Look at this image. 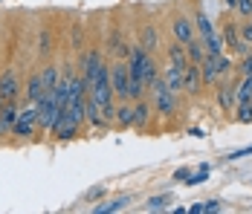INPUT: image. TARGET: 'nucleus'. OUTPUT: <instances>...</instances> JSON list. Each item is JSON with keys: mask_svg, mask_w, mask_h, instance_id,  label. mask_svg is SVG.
<instances>
[{"mask_svg": "<svg viewBox=\"0 0 252 214\" xmlns=\"http://www.w3.org/2000/svg\"><path fill=\"white\" fill-rule=\"evenodd\" d=\"M148 93H151V107H154V113H157V116H162V119H171L177 110H180L177 93L165 87L162 75H157V81L148 87Z\"/></svg>", "mask_w": 252, "mask_h": 214, "instance_id": "f03ea898", "label": "nucleus"}, {"mask_svg": "<svg viewBox=\"0 0 252 214\" xmlns=\"http://www.w3.org/2000/svg\"><path fill=\"white\" fill-rule=\"evenodd\" d=\"M139 47L148 49V52H154V49L159 47V29H157L154 24L142 26V32H139Z\"/></svg>", "mask_w": 252, "mask_h": 214, "instance_id": "a211bd4d", "label": "nucleus"}, {"mask_svg": "<svg viewBox=\"0 0 252 214\" xmlns=\"http://www.w3.org/2000/svg\"><path fill=\"white\" fill-rule=\"evenodd\" d=\"M186 55H189V64H200L203 55H206V47H203L200 38H191V41L186 44Z\"/></svg>", "mask_w": 252, "mask_h": 214, "instance_id": "5701e85b", "label": "nucleus"}, {"mask_svg": "<svg viewBox=\"0 0 252 214\" xmlns=\"http://www.w3.org/2000/svg\"><path fill=\"white\" fill-rule=\"evenodd\" d=\"M78 127H81V124L70 119V113H67V107H64V110H61V116H58V124H55V130H52V133H55L58 139H73V136L78 133Z\"/></svg>", "mask_w": 252, "mask_h": 214, "instance_id": "f8f14e48", "label": "nucleus"}, {"mask_svg": "<svg viewBox=\"0 0 252 214\" xmlns=\"http://www.w3.org/2000/svg\"><path fill=\"white\" fill-rule=\"evenodd\" d=\"M0 107H3V98H0Z\"/></svg>", "mask_w": 252, "mask_h": 214, "instance_id": "a19ab883", "label": "nucleus"}, {"mask_svg": "<svg viewBox=\"0 0 252 214\" xmlns=\"http://www.w3.org/2000/svg\"><path fill=\"white\" fill-rule=\"evenodd\" d=\"M162 81H165V87H168V90H174V93H183V67H174V64H168V67L162 70Z\"/></svg>", "mask_w": 252, "mask_h": 214, "instance_id": "dca6fc26", "label": "nucleus"}, {"mask_svg": "<svg viewBox=\"0 0 252 214\" xmlns=\"http://www.w3.org/2000/svg\"><path fill=\"white\" fill-rule=\"evenodd\" d=\"M238 35H241V41H247V44L252 47V18H244V21H241Z\"/></svg>", "mask_w": 252, "mask_h": 214, "instance_id": "c85d7f7f", "label": "nucleus"}, {"mask_svg": "<svg viewBox=\"0 0 252 214\" xmlns=\"http://www.w3.org/2000/svg\"><path fill=\"white\" fill-rule=\"evenodd\" d=\"M215 87H218V107L223 110V113H232L235 107H238V98H235V84L226 81V78H218L215 81Z\"/></svg>", "mask_w": 252, "mask_h": 214, "instance_id": "6e6552de", "label": "nucleus"}, {"mask_svg": "<svg viewBox=\"0 0 252 214\" xmlns=\"http://www.w3.org/2000/svg\"><path fill=\"white\" fill-rule=\"evenodd\" d=\"M125 64H127V75H130V81H139L145 90L151 87L154 81H157V75H159L157 61L151 58V52H148V49L139 47V41H136V44H130V52H127Z\"/></svg>", "mask_w": 252, "mask_h": 214, "instance_id": "f257e3e1", "label": "nucleus"}, {"mask_svg": "<svg viewBox=\"0 0 252 214\" xmlns=\"http://www.w3.org/2000/svg\"><path fill=\"white\" fill-rule=\"evenodd\" d=\"M223 6H226V9H232V12H235V6H238V0H223Z\"/></svg>", "mask_w": 252, "mask_h": 214, "instance_id": "58836bf2", "label": "nucleus"}, {"mask_svg": "<svg viewBox=\"0 0 252 214\" xmlns=\"http://www.w3.org/2000/svg\"><path fill=\"white\" fill-rule=\"evenodd\" d=\"M220 41H223V49H229L235 58H241V55L252 52L250 44L241 41V35H238V24H232V21H226V24L220 26Z\"/></svg>", "mask_w": 252, "mask_h": 214, "instance_id": "39448f33", "label": "nucleus"}, {"mask_svg": "<svg viewBox=\"0 0 252 214\" xmlns=\"http://www.w3.org/2000/svg\"><path fill=\"white\" fill-rule=\"evenodd\" d=\"M235 110H238V113H235V119L241 122V124H250V122H252V101H244V104H238Z\"/></svg>", "mask_w": 252, "mask_h": 214, "instance_id": "bb28decb", "label": "nucleus"}, {"mask_svg": "<svg viewBox=\"0 0 252 214\" xmlns=\"http://www.w3.org/2000/svg\"><path fill=\"white\" fill-rule=\"evenodd\" d=\"M3 136H6V130H3V124H0V139H3Z\"/></svg>", "mask_w": 252, "mask_h": 214, "instance_id": "ea45409f", "label": "nucleus"}, {"mask_svg": "<svg viewBox=\"0 0 252 214\" xmlns=\"http://www.w3.org/2000/svg\"><path fill=\"white\" fill-rule=\"evenodd\" d=\"M241 72H244V75H252V52L241 55Z\"/></svg>", "mask_w": 252, "mask_h": 214, "instance_id": "473e14b6", "label": "nucleus"}, {"mask_svg": "<svg viewBox=\"0 0 252 214\" xmlns=\"http://www.w3.org/2000/svg\"><path fill=\"white\" fill-rule=\"evenodd\" d=\"M18 113H21V104L18 101H3V107H0V124H3L6 133H12V124L18 119Z\"/></svg>", "mask_w": 252, "mask_h": 214, "instance_id": "2eb2a0df", "label": "nucleus"}, {"mask_svg": "<svg viewBox=\"0 0 252 214\" xmlns=\"http://www.w3.org/2000/svg\"><path fill=\"white\" fill-rule=\"evenodd\" d=\"M171 35H174L177 44H189L191 38H197V29H194V18H189L186 12L174 15V21H171Z\"/></svg>", "mask_w": 252, "mask_h": 214, "instance_id": "423d86ee", "label": "nucleus"}, {"mask_svg": "<svg viewBox=\"0 0 252 214\" xmlns=\"http://www.w3.org/2000/svg\"><path fill=\"white\" fill-rule=\"evenodd\" d=\"M194 29H197V38L200 41H206V38H212L215 32H218V26H215V21L206 15V12H197L194 15Z\"/></svg>", "mask_w": 252, "mask_h": 214, "instance_id": "f3484780", "label": "nucleus"}, {"mask_svg": "<svg viewBox=\"0 0 252 214\" xmlns=\"http://www.w3.org/2000/svg\"><path fill=\"white\" fill-rule=\"evenodd\" d=\"M235 12L241 15V21H244V18H252V0H238Z\"/></svg>", "mask_w": 252, "mask_h": 214, "instance_id": "2f4dec72", "label": "nucleus"}, {"mask_svg": "<svg viewBox=\"0 0 252 214\" xmlns=\"http://www.w3.org/2000/svg\"><path fill=\"white\" fill-rule=\"evenodd\" d=\"M41 95H44V81H41V70H38V72H32L29 81H26V98L35 104Z\"/></svg>", "mask_w": 252, "mask_h": 214, "instance_id": "aec40b11", "label": "nucleus"}, {"mask_svg": "<svg viewBox=\"0 0 252 214\" xmlns=\"http://www.w3.org/2000/svg\"><path fill=\"white\" fill-rule=\"evenodd\" d=\"M189 212H191V214H206V209H203V203H197V206H191Z\"/></svg>", "mask_w": 252, "mask_h": 214, "instance_id": "4c0bfd02", "label": "nucleus"}, {"mask_svg": "<svg viewBox=\"0 0 252 214\" xmlns=\"http://www.w3.org/2000/svg\"><path fill=\"white\" fill-rule=\"evenodd\" d=\"M113 122H116L119 127H130V122H133V101L122 98V101H119V107L113 110Z\"/></svg>", "mask_w": 252, "mask_h": 214, "instance_id": "6ab92c4d", "label": "nucleus"}, {"mask_svg": "<svg viewBox=\"0 0 252 214\" xmlns=\"http://www.w3.org/2000/svg\"><path fill=\"white\" fill-rule=\"evenodd\" d=\"M209 171H212L209 165H200V171H197V174H191V177L186 180V185H197V183H203V180L209 177Z\"/></svg>", "mask_w": 252, "mask_h": 214, "instance_id": "7c9ffc66", "label": "nucleus"}, {"mask_svg": "<svg viewBox=\"0 0 252 214\" xmlns=\"http://www.w3.org/2000/svg\"><path fill=\"white\" fill-rule=\"evenodd\" d=\"M165 55H168V64H174V67H186L189 64V55H186V44H168L165 49Z\"/></svg>", "mask_w": 252, "mask_h": 214, "instance_id": "412c9836", "label": "nucleus"}, {"mask_svg": "<svg viewBox=\"0 0 252 214\" xmlns=\"http://www.w3.org/2000/svg\"><path fill=\"white\" fill-rule=\"evenodd\" d=\"M203 209H206V212H220V200H206Z\"/></svg>", "mask_w": 252, "mask_h": 214, "instance_id": "f704fd0d", "label": "nucleus"}, {"mask_svg": "<svg viewBox=\"0 0 252 214\" xmlns=\"http://www.w3.org/2000/svg\"><path fill=\"white\" fill-rule=\"evenodd\" d=\"M99 64H101V55H99V49H87L84 52V58H81V78L90 84V78H93V72L99 70Z\"/></svg>", "mask_w": 252, "mask_h": 214, "instance_id": "4468645a", "label": "nucleus"}, {"mask_svg": "<svg viewBox=\"0 0 252 214\" xmlns=\"http://www.w3.org/2000/svg\"><path fill=\"white\" fill-rule=\"evenodd\" d=\"M151 101H145V98H136L133 101V122H130V127H136V130H145L148 124H151Z\"/></svg>", "mask_w": 252, "mask_h": 214, "instance_id": "9b49d317", "label": "nucleus"}, {"mask_svg": "<svg viewBox=\"0 0 252 214\" xmlns=\"http://www.w3.org/2000/svg\"><path fill=\"white\" fill-rule=\"evenodd\" d=\"M235 98H238V104L252 101V75H244V81L235 87Z\"/></svg>", "mask_w": 252, "mask_h": 214, "instance_id": "393cba45", "label": "nucleus"}, {"mask_svg": "<svg viewBox=\"0 0 252 214\" xmlns=\"http://www.w3.org/2000/svg\"><path fill=\"white\" fill-rule=\"evenodd\" d=\"M168 203H171V197H168V194H162V197H151L145 209H148V212H159V209H165Z\"/></svg>", "mask_w": 252, "mask_h": 214, "instance_id": "c756f323", "label": "nucleus"}, {"mask_svg": "<svg viewBox=\"0 0 252 214\" xmlns=\"http://www.w3.org/2000/svg\"><path fill=\"white\" fill-rule=\"evenodd\" d=\"M232 67H235V61L229 58L226 52H220L218 55V72H220V78H226L229 72H232Z\"/></svg>", "mask_w": 252, "mask_h": 214, "instance_id": "cd10ccee", "label": "nucleus"}, {"mask_svg": "<svg viewBox=\"0 0 252 214\" xmlns=\"http://www.w3.org/2000/svg\"><path fill=\"white\" fill-rule=\"evenodd\" d=\"M250 153H252V145H247V148H241V151H232L229 159H241V156H250Z\"/></svg>", "mask_w": 252, "mask_h": 214, "instance_id": "72a5a7b5", "label": "nucleus"}, {"mask_svg": "<svg viewBox=\"0 0 252 214\" xmlns=\"http://www.w3.org/2000/svg\"><path fill=\"white\" fill-rule=\"evenodd\" d=\"M41 49H50V32H41Z\"/></svg>", "mask_w": 252, "mask_h": 214, "instance_id": "e433bc0d", "label": "nucleus"}, {"mask_svg": "<svg viewBox=\"0 0 252 214\" xmlns=\"http://www.w3.org/2000/svg\"><path fill=\"white\" fill-rule=\"evenodd\" d=\"M127 81H130L127 64H113V67H110V87H113V95H116L119 101L127 98Z\"/></svg>", "mask_w": 252, "mask_h": 214, "instance_id": "9d476101", "label": "nucleus"}, {"mask_svg": "<svg viewBox=\"0 0 252 214\" xmlns=\"http://www.w3.org/2000/svg\"><path fill=\"white\" fill-rule=\"evenodd\" d=\"M58 78H61V70H58V64H47V67L41 70V81H44V93H50L52 87L58 84Z\"/></svg>", "mask_w": 252, "mask_h": 214, "instance_id": "4be33fe9", "label": "nucleus"}, {"mask_svg": "<svg viewBox=\"0 0 252 214\" xmlns=\"http://www.w3.org/2000/svg\"><path fill=\"white\" fill-rule=\"evenodd\" d=\"M127 203H130V197H116V200H107V203H99L93 212L96 214H110V212H122Z\"/></svg>", "mask_w": 252, "mask_h": 214, "instance_id": "b1692460", "label": "nucleus"}, {"mask_svg": "<svg viewBox=\"0 0 252 214\" xmlns=\"http://www.w3.org/2000/svg\"><path fill=\"white\" fill-rule=\"evenodd\" d=\"M200 90H203L200 64H186V67H183V93L200 95Z\"/></svg>", "mask_w": 252, "mask_h": 214, "instance_id": "1a4fd4ad", "label": "nucleus"}, {"mask_svg": "<svg viewBox=\"0 0 252 214\" xmlns=\"http://www.w3.org/2000/svg\"><path fill=\"white\" fill-rule=\"evenodd\" d=\"M200 75H203V87H215V81L220 78V72H218V55H203Z\"/></svg>", "mask_w": 252, "mask_h": 214, "instance_id": "ddd939ff", "label": "nucleus"}, {"mask_svg": "<svg viewBox=\"0 0 252 214\" xmlns=\"http://www.w3.org/2000/svg\"><path fill=\"white\" fill-rule=\"evenodd\" d=\"M41 127H38V104H26L21 107V113H18V119L12 124V133L18 136V139H29V136H35Z\"/></svg>", "mask_w": 252, "mask_h": 214, "instance_id": "20e7f679", "label": "nucleus"}, {"mask_svg": "<svg viewBox=\"0 0 252 214\" xmlns=\"http://www.w3.org/2000/svg\"><path fill=\"white\" fill-rule=\"evenodd\" d=\"M189 177H191V174H189V168H180V171L174 174V180H177V183H186Z\"/></svg>", "mask_w": 252, "mask_h": 214, "instance_id": "c9c22d12", "label": "nucleus"}, {"mask_svg": "<svg viewBox=\"0 0 252 214\" xmlns=\"http://www.w3.org/2000/svg\"><path fill=\"white\" fill-rule=\"evenodd\" d=\"M35 104H38V127H41L44 133H52V130H55V124H58V116H61V110H64V107L55 101L52 90H50V93H44L38 101H35Z\"/></svg>", "mask_w": 252, "mask_h": 214, "instance_id": "7ed1b4c3", "label": "nucleus"}, {"mask_svg": "<svg viewBox=\"0 0 252 214\" xmlns=\"http://www.w3.org/2000/svg\"><path fill=\"white\" fill-rule=\"evenodd\" d=\"M21 95V78L15 70H6L0 72V98L3 101H18Z\"/></svg>", "mask_w": 252, "mask_h": 214, "instance_id": "0eeeda50", "label": "nucleus"}, {"mask_svg": "<svg viewBox=\"0 0 252 214\" xmlns=\"http://www.w3.org/2000/svg\"><path fill=\"white\" fill-rule=\"evenodd\" d=\"M203 47H206V55H220V52H223V41H220V32H215L212 38H206V41H203Z\"/></svg>", "mask_w": 252, "mask_h": 214, "instance_id": "a878e982", "label": "nucleus"}]
</instances>
